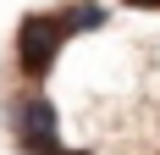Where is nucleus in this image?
I'll use <instances>...</instances> for the list:
<instances>
[{"mask_svg": "<svg viewBox=\"0 0 160 155\" xmlns=\"http://www.w3.org/2000/svg\"><path fill=\"white\" fill-rule=\"evenodd\" d=\"M122 6H132V11H160V0H122Z\"/></svg>", "mask_w": 160, "mask_h": 155, "instance_id": "obj_4", "label": "nucleus"}, {"mask_svg": "<svg viewBox=\"0 0 160 155\" xmlns=\"http://www.w3.org/2000/svg\"><path fill=\"white\" fill-rule=\"evenodd\" d=\"M55 17H61L66 39H78V33H99L105 22H111L105 0H72V6H55Z\"/></svg>", "mask_w": 160, "mask_h": 155, "instance_id": "obj_3", "label": "nucleus"}, {"mask_svg": "<svg viewBox=\"0 0 160 155\" xmlns=\"http://www.w3.org/2000/svg\"><path fill=\"white\" fill-rule=\"evenodd\" d=\"M6 127H11L17 155H55L61 150V111L44 94V83H22L6 94Z\"/></svg>", "mask_w": 160, "mask_h": 155, "instance_id": "obj_1", "label": "nucleus"}, {"mask_svg": "<svg viewBox=\"0 0 160 155\" xmlns=\"http://www.w3.org/2000/svg\"><path fill=\"white\" fill-rule=\"evenodd\" d=\"M55 155H94V150H66V144H61V150H55Z\"/></svg>", "mask_w": 160, "mask_h": 155, "instance_id": "obj_5", "label": "nucleus"}, {"mask_svg": "<svg viewBox=\"0 0 160 155\" xmlns=\"http://www.w3.org/2000/svg\"><path fill=\"white\" fill-rule=\"evenodd\" d=\"M61 50H66V28H61L55 11H28L17 22L11 61H17V72L28 78V83H44V78L55 72V61H61Z\"/></svg>", "mask_w": 160, "mask_h": 155, "instance_id": "obj_2", "label": "nucleus"}]
</instances>
